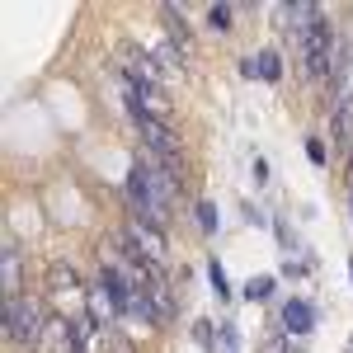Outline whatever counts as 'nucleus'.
<instances>
[{
	"instance_id": "aec40b11",
	"label": "nucleus",
	"mask_w": 353,
	"mask_h": 353,
	"mask_svg": "<svg viewBox=\"0 0 353 353\" xmlns=\"http://www.w3.org/2000/svg\"><path fill=\"white\" fill-rule=\"evenodd\" d=\"M241 76L245 81H259V61L254 57H241Z\"/></svg>"
},
{
	"instance_id": "a211bd4d",
	"label": "nucleus",
	"mask_w": 353,
	"mask_h": 353,
	"mask_svg": "<svg viewBox=\"0 0 353 353\" xmlns=\"http://www.w3.org/2000/svg\"><path fill=\"white\" fill-rule=\"evenodd\" d=\"M273 236H278V245H283V250H301V245H297V236H292V226H288V221H273Z\"/></svg>"
},
{
	"instance_id": "ddd939ff",
	"label": "nucleus",
	"mask_w": 353,
	"mask_h": 353,
	"mask_svg": "<svg viewBox=\"0 0 353 353\" xmlns=\"http://www.w3.org/2000/svg\"><path fill=\"white\" fill-rule=\"evenodd\" d=\"M184 57L189 52H179L174 43H161L156 48V61H161V71H170V76H184Z\"/></svg>"
},
{
	"instance_id": "f257e3e1",
	"label": "nucleus",
	"mask_w": 353,
	"mask_h": 353,
	"mask_svg": "<svg viewBox=\"0 0 353 353\" xmlns=\"http://www.w3.org/2000/svg\"><path fill=\"white\" fill-rule=\"evenodd\" d=\"M297 48H301L306 81H330V66H334V52H339V33L325 19V10H316L311 19H297Z\"/></svg>"
},
{
	"instance_id": "4be33fe9",
	"label": "nucleus",
	"mask_w": 353,
	"mask_h": 353,
	"mask_svg": "<svg viewBox=\"0 0 353 353\" xmlns=\"http://www.w3.org/2000/svg\"><path fill=\"white\" fill-rule=\"evenodd\" d=\"M349 189H353V156H349Z\"/></svg>"
},
{
	"instance_id": "423d86ee",
	"label": "nucleus",
	"mask_w": 353,
	"mask_h": 353,
	"mask_svg": "<svg viewBox=\"0 0 353 353\" xmlns=\"http://www.w3.org/2000/svg\"><path fill=\"white\" fill-rule=\"evenodd\" d=\"M330 141H334V151L353 156V90L330 104Z\"/></svg>"
},
{
	"instance_id": "f3484780",
	"label": "nucleus",
	"mask_w": 353,
	"mask_h": 353,
	"mask_svg": "<svg viewBox=\"0 0 353 353\" xmlns=\"http://www.w3.org/2000/svg\"><path fill=\"white\" fill-rule=\"evenodd\" d=\"M264 353H292V334H283V330H273L269 339H264Z\"/></svg>"
},
{
	"instance_id": "20e7f679",
	"label": "nucleus",
	"mask_w": 353,
	"mask_h": 353,
	"mask_svg": "<svg viewBox=\"0 0 353 353\" xmlns=\"http://www.w3.org/2000/svg\"><path fill=\"white\" fill-rule=\"evenodd\" d=\"M278 321H283V334H292V339H311L316 325H321V311H316V301L292 292V297L278 306Z\"/></svg>"
},
{
	"instance_id": "9d476101",
	"label": "nucleus",
	"mask_w": 353,
	"mask_h": 353,
	"mask_svg": "<svg viewBox=\"0 0 353 353\" xmlns=\"http://www.w3.org/2000/svg\"><path fill=\"white\" fill-rule=\"evenodd\" d=\"M254 61H259V81H269V85L283 81V52H278V48H264V52H254Z\"/></svg>"
},
{
	"instance_id": "393cba45",
	"label": "nucleus",
	"mask_w": 353,
	"mask_h": 353,
	"mask_svg": "<svg viewBox=\"0 0 353 353\" xmlns=\"http://www.w3.org/2000/svg\"><path fill=\"white\" fill-rule=\"evenodd\" d=\"M349 353H353V339H349Z\"/></svg>"
},
{
	"instance_id": "f03ea898",
	"label": "nucleus",
	"mask_w": 353,
	"mask_h": 353,
	"mask_svg": "<svg viewBox=\"0 0 353 353\" xmlns=\"http://www.w3.org/2000/svg\"><path fill=\"white\" fill-rule=\"evenodd\" d=\"M123 193H128V208H132V221H146V226H165L170 221V208L161 203V189H156V170H151V156L141 151L123 179Z\"/></svg>"
},
{
	"instance_id": "f8f14e48",
	"label": "nucleus",
	"mask_w": 353,
	"mask_h": 353,
	"mask_svg": "<svg viewBox=\"0 0 353 353\" xmlns=\"http://www.w3.org/2000/svg\"><path fill=\"white\" fill-rule=\"evenodd\" d=\"M193 217H198V231H203V236H217L221 231V212H217V203H208V198L193 208Z\"/></svg>"
},
{
	"instance_id": "9b49d317",
	"label": "nucleus",
	"mask_w": 353,
	"mask_h": 353,
	"mask_svg": "<svg viewBox=\"0 0 353 353\" xmlns=\"http://www.w3.org/2000/svg\"><path fill=\"white\" fill-rule=\"evenodd\" d=\"M208 283H212V297H217V301H231V297H236V292H231V278H226V269L217 264V254L208 259Z\"/></svg>"
},
{
	"instance_id": "6e6552de",
	"label": "nucleus",
	"mask_w": 353,
	"mask_h": 353,
	"mask_svg": "<svg viewBox=\"0 0 353 353\" xmlns=\"http://www.w3.org/2000/svg\"><path fill=\"white\" fill-rule=\"evenodd\" d=\"M161 19H165V33H170V43L179 48V52H189L193 48V28L184 19V10H174V5H161Z\"/></svg>"
},
{
	"instance_id": "dca6fc26",
	"label": "nucleus",
	"mask_w": 353,
	"mask_h": 353,
	"mask_svg": "<svg viewBox=\"0 0 353 353\" xmlns=\"http://www.w3.org/2000/svg\"><path fill=\"white\" fill-rule=\"evenodd\" d=\"M306 161L316 165V170H325V165H330V151H325L321 137H306Z\"/></svg>"
},
{
	"instance_id": "0eeeda50",
	"label": "nucleus",
	"mask_w": 353,
	"mask_h": 353,
	"mask_svg": "<svg viewBox=\"0 0 353 353\" xmlns=\"http://www.w3.org/2000/svg\"><path fill=\"white\" fill-rule=\"evenodd\" d=\"M128 236H132V241L141 245V250H146V254H151L156 264H165V259H170V245H165L161 226H146V221H132V231H128Z\"/></svg>"
},
{
	"instance_id": "1a4fd4ad",
	"label": "nucleus",
	"mask_w": 353,
	"mask_h": 353,
	"mask_svg": "<svg viewBox=\"0 0 353 353\" xmlns=\"http://www.w3.org/2000/svg\"><path fill=\"white\" fill-rule=\"evenodd\" d=\"M273 292H278V273H254L250 283L241 288V297L245 301H269Z\"/></svg>"
},
{
	"instance_id": "b1692460",
	"label": "nucleus",
	"mask_w": 353,
	"mask_h": 353,
	"mask_svg": "<svg viewBox=\"0 0 353 353\" xmlns=\"http://www.w3.org/2000/svg\"><path fill=\"white\" fill-rule=\"evenodd\" d=\"M349 278H353V259H349Z\"/></svg>"
},
{
	"instance_id": "39448f33",
	"label": "nucleus",
	"mask_w": 353,
	"mask_h": 353,
	"mask_svg": "<svg viewBox=\"0 0 353 353\" xmlns=\"http://www.w3.org/2000/svg\"><path fill=\"white\" fill-rule=\"evenodd\" d=\"M99 292H104V301H109V311L118 316V321H123V316H132L137 278H128L118 264H104V269H99Z\"/></svg>"
},
{
	"instance_id": "7ed1b4c3",
	"label": "nucleus",
	"mask_w": 353,
	"mask_h": 353,
	"mask_svg": "<svg viewBox=\"0 0 353 353\" xmlns=\"http://www.w3.org/2000/svg\"><path fill=\"white\" fill-rule=\"evenodd\" d=\"M48 334V321H43V306L33 297L5 301V339L10 344H24V349H38Z\"/></svg>"
},
{
	"instance_id": "2eb2a0df",
	"label": "nucleus",
	"mask_w": 353,
	"mask_h": 353,
	"mask_svg": "<svg viewBox=\"0 0 353 353\" xmlns=\"http://www.w3.org/2000/svg\"><path fill=\"white\" fill-rule=\"evenodd\" d=\"M231 19H236V5H208V28L212 33H231Z\"/></svg>"
},
{
	"instance_id": "6ab92c4d",
	"label": "nucleus",
	"mask_w": 353,
	"mask_h": 353,
	"mask_svg": "<svg viewBox=\"0 0 353 353\" xmlns=\"http://www.w3.org/2000/svg\"><path fill=\"white\" fill-rule=\"evenodd\" d=\"M250 174H254V184H269V161H264V156H254Z\"/></svg>"
},
{
	"instance_id": "412c9836",
	"label": "nucleus",
	"mask_w": 353,
	"mask_h": 353,
	"mask_svg": "<svg viewBox=\"0 0 353 353\" xmlns=\"http://www.w3.org/2000/svg\"><path fill=\"white\" fill-rule=\"evenodd\" d=\"M245 221H250V226H269V217H264L254 203H245Z\"/></svg>"
},
{
	"instance_id": "5701e85b",
	"label": "nucleus",
	"mask_w": 353,
	"mask_h": 353,
	"mask_svg": "<svg viewBox=\"0 0 353 353\" xmlns=\"http://www.w3.org/2000/svg\"><path fill=\"white\" fill-rule=\"evenodd\" d=\"M349 212H353V189H349Z\"/></svg>"
},
{
	"instance_id": "4468645a",
	"label": "nucleus",
	"mask_w": 353,
	"mask_h": 353,
	"mask_svg": "<svg viewBox=\"0 0 353 353\" xmlns=\"http://www.w3.org/2000/svg\"><path fill=\"white\" fill-rule=\"evenodd\" d=\"M193 344H198V349H203V353H221L217 325H212V321H198V325H193Z\"/></svg>"
}]
</instances>
